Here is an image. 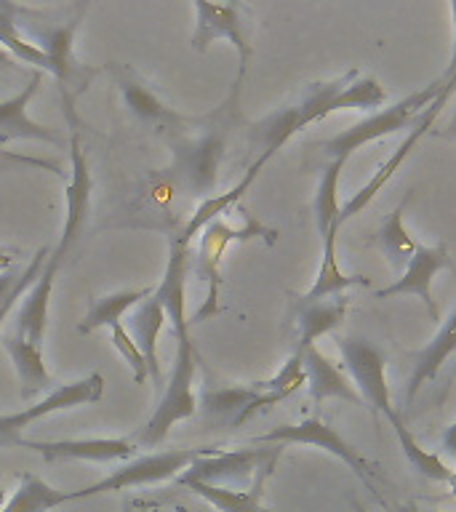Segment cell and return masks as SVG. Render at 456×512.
I'll list each match as a JSON object with an SVG mask.
<instances>
[{
    "label": "cell",
    "mask_w": 456,
    "mask_h": 512,
    "mask_svg": "<svg viewBox=\"0 0 456 512\" xmlns=\"http://www.w3.org/2000/svg\"><path fill=\"white\" fill-rule=\"evenodd\" d=\"M240 86L243 80L235 78L230 94L203 123L195 136H176L174 155H171V168L168 174L182 190L198 195V198H211L216 195V182H219V168H222L227 142H230L232 128L240 123Z\"/></svg>",
    "instance_id": "6da1fadb"
},
{
    "label": "cell",
    "mask_w": 456,
    "mask_h": 512,
    "mask_svg": "<svg viewBox=\"0 0 456 512\" xmlns=\"http://www.w3.org/2000/svg\"><path fill=\"white\" fill-rule=\"evenodd\" d=\"M198 254L192 256V272L195 278H200L206 283V299L198 307V312H192L190 326L195 323H203V320L214 318L219 312V291H222V259L227 254V248L232 243H246V240L262 238L267 243H275L278 240V232L264 227L262 222H256L254 216L243 211V224L240 227H232L224 219H214V222L203 227V232L198 235Z\"/></svg>",
    "instance_id": "7a4b0ae2"
},
{
    "label": "cell",
    "mask_w": 456,
    "mask_h": 512,
    "mask_svg": "<svg viewBox=\"0 0 456 512\" xmlns=\"http://www.w3.org/2000/svg\"><path fill=\"white\" fill-rule=\"evenodd\" d=\"M440 88H443V80H432L414 94L398 99L392 107H384V110L352 123L350 128H344L326 142H318V147L328 160H350L360 147L384 139V136L398 134V131H406V128H414L419 115L438 99Z\"/></svg>",
    "instance_id": "3957f363"
},
{
    "label": "cell",
    "mask_w": 456,
    "mask_h": 512,
    "mask_svg": "<svg viewBox=\"0 0 456 512\" xmlns=\"http://www.w3.org/2000/svg\"><path fill=\"white\" fill-rule=\"evenodd\" d=\"M176 342L174 366H171V376L163 384L160 392V403L155 408V414L147 419L142 432L136 435V443L142 446H158L168 438V432L176 422L190 419L198 411V400H195V368H198V355H195V344H192L190 334L179 336Z\"/></svg>",
    "instance_id": "277c9868"
},
{
    "label": "cell",
    "mask_w": 456,
    "mask_h": 512,
    "mask_svg": "<svg viewBox=\"0 0 456 512\" xmlns=\"http://www.w3.org/2000/svg\"><path fill=\"white\" fill-rule=\"evenodd\" d=\"M219 448L200 446V448H168V451H158L150 456H136L128 464L112 470L107 478L96 480L91 486L78 488L75 496L78 499H88V496L102 494V491H123V488L134 486H150V483H160V480L179 478L182 472H187L192 464L203 459V456L216 454Z\"/></svg>",
    "instance_id": "5b68a950"
},
{
    "label": "cell",
    "mask_w": 456,
    "mask_h": 512,
    "mask_svg": "<svg viewBox=\"0 0 456 512\" xmlns=\"http://www.w3.org/2000/svg\"><path fill=\"white\" fill-rule=\"evenodd\" d=\"M336 347L342 352L344 368L350 374L352 387L358 390L371 414L387 416V422L398 419V411L392 408V395L387 387V360L384 352L360 336H336Z\"/></svg>",
    "instance_id": "8992f818"
},
{
    "label": "cell",
    "mask_w": 456,
    "mask_h": 512,
    "mask_svg": "<svg viewBox=\"0 0 456 512\" xmlns=\"http://www.w3.org/2000/svg\"><path fill=\"white\" fill-rule=\"evenodd\" d=\"M195 30L190 46L195 51H206L216 40H227L238 51V80H246L248 64L254 59V46L248 38L246 14L243 3H206L195 0Z\"/></svg>",
    "instance_id": "52a82bcc"
},
{
    "label": "cell",
    "mask_w": 456,
    "mask_h": 512,
    "mask_svg": "<svg viewBox=\"0 0 456 512\" xmlns=\"http://www.w3.org/2000/svg\"><path fill=\"white\" fill-rule=\"evenodd\" d=\"M251 443H254V446L256 443H259V446H288V443H296V446L320 448V451H326V454H334L336 459H342V462L347 464L371 491H376L374 478H371V472L374 470L368 467V462L360 456L358 448L352 446V443H347V440L336 432V427L323 422L320 416H310V419H304V422L299 424H280L275 430L251 438Z\"/></svg>",
    "instance_id": "ba28073f"
},
{
    "label": "cell",
    "mask_w": 456,
    "mask_h": 512,
    "mask_svg": "<svg viewBox=\"0 0 456 512\" xmlns=\"http://www.w3.org/2000/svg\"><path fill=\"white\" fill-rule=\"evenodd\" d=\"M104 395V376L102 374H88L78 382L62 384L51 390L43 400L32 403V406L16 411V414L0 416V448L19 446L22 443V432L30 430L32 424L46 419V416L56 414V411H67V408H80L91 406L96 400H102Z\"/></svg>",
    "instance_id": "9c48e42d"
},
{
    "label": "cell",
    "mask_w": 456,
    "mask_h": 512,
    "mask_svg": "<svg viewBox=\"0 0 456 512\" xmlns=\"http://www.w3.org/2000/svg\"><path fill=\"white\" fill-rule=\"evenodd\" d=\"M280 446L272 448H243V451H216L211 456H203L192 464L190 470L182 472L176 483L182 480H198V483H211V486H246L256 478H267L278 462Z\"/></svg>",
    "instance_id": "30bf717a"
},
{
    "label": "cell",
    "mask_w": 456,
    "mask_h": 512,
    "mask_svg": "<svg viewBox=\"0 0 456 512\" xmlns=\"http://www.w3.org/2000/svg\"><path fill=\"white\" fill-rule=\"evenodd\" d=\"M70 163H72V176L67 190H64V227L62 238H59V246L51 248V256L56 262H64V256L70 254V248L78 243V238L86 230L88 214H91V190H94V179H91V171H88L86 152H83V144H80V136H70Z\"/></svg>",
    "instance_id": "8fae6325"
},
{
    "label": "cell",
    "mask_w": 456,
    "mask_h": 512,
    "mask_svg": "<svg viewBox=\"0 0 456 512\" xmlns=\"http://www.w3.org/2000/svg\"><path fill=\"white\" fill-rule=\"evenodd\" d=\"M454 262H451V256H448L446 243L440 240L438 246H416V254L411 256V262L406 264V270L400 275L395 283H390L387 288H379L376 291V299H387V296L395 294H408L416 296V299H422V304L427 307V315L430 320L440 323V310L435 299H432V278L438 275L440 270H451Z\"/></svg>",
    "instance_id": "7c38bea8"
},
{
    "label": "cell",
    "mask_w": 456,
    "mask_h": 512,
    "mask_svg": "<svg viewBox=\"0 0 456 512\" xmlns=\"http://www.w3.org/2000/svg\"><path fill=\"white\" fill-rule=\"evenodd\" d=\"M112 78H115V86H118L123 102L136 120H142L144 126L158 128V131H171L174 136L184 134V126L190 120L160 102L158 94L147 86V80L139 72L126 67V64H118V67H112Z\"/></svg>",
    "instance_id": "4fadbf2b"
},
{
    "label": "cell",
    "mask_w": 456,
    "mask_h": 512,
    "mask_svg": "<svg viewBox=\"0 0 456 512\" xmlns=\"http://www.w3.org/2000/svg\"><path fill=\"white\" fill-rule=\"evenodd\" d=\"M19 448L38 451L46 462H131L136 443L128 438H72V440H24Z\"/></svg>",
    "instance_id": "5bb4252c"
},
{
    "label": "cell",
    "mask_w": 456,
    "mask_h": 512,
    "mask_svg": "<svg viewBox=\"0 0 456 512\" xmlns=\"http://www.w3.org/2000/svg\"><path fill=\"white\" fill-rule=\"evenodd\" d=\"M190 270V246L182 243V240L171 238L166 272L155 286V299L163 304L166 320H171V336L174 339L190 334V318H187V275H190Z\"/></svg>",
    "instance_id": "9a60e30c"
},
{
    "label": "cell",
    "mask_w": 456,
    "mask_h": 512,
    "mask_svg": "<svg viewBox=\"0 0 456 512\" xmlns=\"http://www.w3.org/2000/svg\"><path fill=\"white\" fill-rule=\"evenodd\" d=\"M88 11L86 6L75 8V14L67 16L59 24H46V27H32V43L46 54L48 64H51V75L59 80V86L64 91V99L70 102V86L78 72H83L75 64V54H72V43H75V32H78L80 22Z\"/></svg>",
    "instance_id": "2e32d148"
},
{
    "label": "cell",
    "mask_w": 456,
    "mask_h": 512,
    "mask_svg": "<svg viewBox=\"0 0 456 512\" xmlns=\"http://www.w3.org/2000/svg\"><path fill=\"white\" fill-rule=\"evenodd\" d=\"M440 110H443V107H440L438 102H432L430 107H427V110H424L422 115H419V120H416V126L411 128V134H408L406 139H403V142H400L398 147H395V152H392L390 158L384 160L382 166L376 168L374 176H371V179H368V182L363 184V187H360V190L355 192V195H352L350 200H347V203H344L342 211H339V224H344V222H347V219H352V216H358L360 211H363V208H366L368 203H371V200H374L376 195H379V190H382L384 184L390 182L392 176H395V171H398V168L403 166V160H406L408 155H411V150H414L416 144L422 142V136L427 134V131H430V126H432V123H435V118H438Z\"/></svg>",
    "instance_id": "e0dca14e"
},
{
    "label": "cell",
    "mask_w": 456,
    "mask_h": 512,
    "mask_svg": "<svg viewBox=\"0 0 456 512\" xmlns=\"http://www.w3.org/2000/svg\"><path fill=\"white\" fill-rule=\"evenodd\" d=\"M62 262H56L54 256L48 254L46 267L38 275V280L27 288V294L22 296V304L16 310L14 318V334L27 339L30 344H43L48 326V307H51V294H54L56 272H59Z\"/></svg>",
    "instance_id": "ac0fdd59"
},
{
    "label": "cell",
    "mask_w": 456,
    "mask_h": 512,
    "mask_svg": "<svg viewBox=\"0 0 456 512\" xmlns=\"http://www.w3.org/2000/svg\"><path fill=\"white\" fill-rule=\"evenodd\" d=\"M40 83H43V70H32L30 83L14 94L11 99L0 102V142H11V139H38L48 144H64V139L48 126H40L30 118L32 96L38 94Z\"/></svg>",
    "instance_id": "d6986e66"
},
{
    "label": "cell",
    "mask_w": 456,
    "mask_h": 512,
    "mask_svg": "<svg viewBox=\"0 0 456 512\" xmlns=\"http://www.w3.org/2000/svg\"><path fill=\"white\" fill-rule=\"evenodd\" d=\"M302 363L315 406L326 403V400H344V403H352V406H366L358 390L352 387L350 376H344L342 368H336L318 347H307L302 352Z\"/></svg>",
    "instance_id": "ffe728a7"
},
{
    "label": "cell",
    "mask_w": 456,
    "mask_h": 512,
    "mask_svg": "<svg viewBox=\"0 0 456 512\" xmlns=\"http://www.w3.org/2000/svg\"><path fill=\"white\" fill-rule=\"evenodd\" d=\"M166 310H163V304L155 299V291L152 296H147L144 302H139L128 315V326L131 331L128 334L134 336L136 347L142 350L144 363H147V371H150L152 384L163 392V368H160L158 360V336L160 331L166 328Z\"/></svg>",
    "instance_id": "44dd1931"
},
{
    "label": "cell",
    "mask_w": 456,
    "mask_h": 512,
    "mask_svg": "<svg viewBox=\"0 0 456 512\" xmlns=\"http://www.w3.org/2000/svg\"><path fill=\"white\" fill-rule=\"evenodd\" d=\"M270 398L256 390L254 384H238V387H216V390L203 392V411L211 419H219V422L230 424V427H238L246 419L262 411V408H270Z\"/></svg>",
    "instance_id": "7402d4cb"
},
{
    "label": "cell",
    "mask_w": 456,
    "mask_h": 512,
    "mask_svg": "<svg viewBox=\"0 0 456 512\" xmlns=\"http://www.w3.org/2000/svg\"><path fill=\"white\" fill-rule=\"evenodd\" d=\"M451 355H456V310L448 315V320H443V326L435 334V339L427 347H422V350L411 355L414 371H411L406 384V406H414L416 395L424 387V382L435 379L440 368H443V363Z\"/></svg>",
    "instance_id": "603a6c76"
},
{
    "label": "cell",
    "mask_w": 456,
    "mask_h": 512,
    "mask_svg": "<svg viewBox=\"0 0 456 512\" xmlns=\"http://www.w3.org/2000/svg\"><path fill=\"white\" fill-rule=\"evenodd\" d=\"M302 115L294 102L283 104L275 112H270L267 118L256 120L251 131H248V142L256 152V163L267 166V160L283 147L294 134L302 131Z\"/></svg>",
    "instance_id": "cb8c5ba5"
},
{
    "label": "cell",
    "mask_w": 456,
    "mask_h": 512,
    "mask_svg": "<svg viewBox=\"0 0 456 512\" xmlns=\"http://www.w3.org/2000/svg\"><path fill=\"white\" fill-rule=\"evenodd\" d=\"M347 296H334L323 302H310L296 307V350L304 352L307 347H315L320 336L331 334L344 323L347 315Z\"/></svg>",
    "instance_id": "d4e9b609"
},
{
    "label": "cell",
    "mask_w": 456,
    "mask_h": 512,
    "mask_svg": "<svg viewBox=\"0 0 456 512\" xmlns=\"http://www.w3.org/2000/svg\"><path fill=\"white\" fill-rule=\"evenodd\" d=\"M262 168H264L262 163H256L254 160V163L248 166L246 176H243V179H240V182L235 184L232 190L219 192V195H211V198L200 200V206L192 211V216L187 219V224H184L182 230L176 232V240H182V243L192 246V240L198 238L200 232H203V227H208V224L214 222V219H222V216L227 214V211H230V208L235 206V203H238L243 195H246L248 187L254 184V179L259 176V171H262Z\"/></svg>",
    "instance_id": "484cf974"
},
{
    "label": "cell",
    "mask_w": 456,
    "mask_h": 512,
    "mask_svg": "<svg viewBox=\"0 0 456 512\" xmlns=\"http://www.w3.org/2000/svg\"><path fill=\"white\" fill-rule=\"evenodd\" d=\"M336 232L339 227L334 230H328L323 235V256H320V267H318V275H315V283L307 294L299 296V302L302 304H310V302H323V299H334V296H342L344 288L350 286H368V278L363 275H344L339 270V262H336Z\"/></svg>",
    "instance_id": "4316f807"
},
{
    "label": "cell",
    "mask_w": 456,
    "mask_h": 512,
    "mask_svg": "<svg viewBox=\"0 0 456 512\" xmlns=\"http://www.w3.org/2000/svg\"><path fill=\"white\" fill-rule=\"evenodd\" d=\"M3 347H6L8 358H11L16 368V376L22 382L24 398H32V395H38L43 390H51L54 379H51V371L43 363V350H40L38 344H30L27 339L11 331V334L3 336Z\"/></svg>",
    "instance_id": "83f0119b"
},
{
    "label": "cell",
    "mask_w": 456,
    "mask_h": 512,
    "mask_svg": "<svg viewBox=\"0 0 456 512\" xmlns=\"http://www.w3.org/2000/svg\"><path fill=\"white\" fill-rule=\"evenodd\" d=\"M70 502H78L75 491H59V488L48 486L46 480L38 478V475L24 472L22 483L14 491V496L0 507V512H51Z\"/></svg>",
    "instance_id": "f1b7e54d"
},
{
    "label": "cell",
    "mask_w": 456,
    "mask_h": 512,
    "mask_svg": "<svg viewBox=\"0 0 456 512\" xmlns=\"http://www.w3.org/2000/svg\"><path fill=\"white\" fill-rule=\"evenodd\" d=\"M408 198H411V195H406L403 203H400L395 211H390V214L384 216L382 227L376 232V246H379V251H382L392 270L400 272L406 270V264L411 262V256L416 254V246H419V243L408 235L406 224H403V211H406Z\"/></svg>",
    "instance_id": "f546056e"
},
{
    "label": "cell",
    "mask_w": 456,
    "mask_h": 512,
    "mask_svg": "<svg viewBox=\"0 0 456 512\" xmlns=\"http://www.w3.org/2000/svg\"><path fill=\"white\" fill-rule=\"evenodd\" d=\"M19 16H22V6L0 0V48L14 56V59H19V62L32 64L35 70L51 72L46 54L19 32Z\"/></svg>",
    "instance_id": "4dcf8cb0"
},
{
    "label": "cell",
    "mask_w": 456,
    "mask_h": 512,
    "mask_svg": "<svg viewBox=\"0 0 456 512\" xmlns=\"http://www.w3.org/2000/svg\"><path fill=\"white\" fill-rule=\"evenodd\" d=\"M264 475L254 480V486L248 491H238V488L227 486H211V483H198V480H182L179 486L190 488L192 494H198L200 499H206L208 504H214L216 510L222 512H267L262 507V486Z\"/></svg>",
    "instance_id": "1f68e13d"
},
{
    "label": "cell",
    "mask_w": 456,
    "mask_h": 512,
    "mask_svg": "<svg viewBox=\"0 0 456 512\" xmlns=\"http://www.w3.org/2000/svg\"><path fill=\"white\" fill-rule=\"evenodd\" d=\"M347 166V160H328L323 174H320L318 190H315V200H312V216H315V227L318 235L323 238L328 230L342 227L339 224V182H342V171Z\"/></svg>",
    "instance_id": "d6a6232c"
},
{
    "label": "cell",
    "mask_w": 456,
    "mask_h": 512,
    "mask_svg": "<svg viewBox=\"0 0 456 512\" xmlns=\"http://www.w3.org/2000/svg\"><path fill=\"white\" fill-rule=\"evenodd\" d=\"M155 288H136V291H118V294L102 296L91 304L86 318L78 323V334H94L96 328H115L126 312H131L139 302L152 296Z\"/></svg>",
    "instance_id": "836d02e7"
},
{
    "label": "cell",
    "mask_w": 456,
    "mask_h": 512,
    "mask_svg": "<svg viewBox=\"0 0 456 512\" xmlns=\"http://www.w3.org/2000/svg\"><path fill=\"white\" fill-rule=\"evenodd\" d=\"M392 430H395V438H398L408 464H411L419 475H424L427 480H435V483H451L454 470H451V467H448L438 454H432V451L419 446V440L414 438V432L408 430L406 424H403V416H398V419L392 422Z\"/></svg>",
    "instance_id": "e575fe53"
},
{
    "label": "cell",
    "mask_w": 456,
    "mask_h": 512,
    "mask_svg": "<svg viewBox=\"0 0 456 512\" xmlns=\"http://www.w3.org/2000/svg\"><path fill=\"white\" fill-rule=\"evenodd\" d=\"M387 94H384V88L379 86V80L376 78H355L352 83L339 91V94L328 102L326 107V118L331 112L339 110H371V107H382Z\"/></svg>",
    "instance_id": "d590c367"
},
{
    "label": "cell",
    "mask_w": 456,
    "mask_h": 512,
    "mask_svg": "<svg viewBox=\"0 0 456 512\" xmlns=\"http://www.w3.org/2000/svg\"><path fill=\"white\" fill-rule=\"evenodd\" d=\"M256 390L270 398V403H280L286 400L288 395H294L302 384H307V376H304V363H302V352H291V358L283 363L278 374L272 379H264V382H251Z\"/></svg>",
    "instance_id": "8d00e7d4"
},
{
    "label": "cell",
    "mask_w": 456,
    "mask_h": 512,
    "mask_svg": "<svg viewBox=\"0 0 456 512\" xmlns=\"http://www.w3.org/2000/svg\"><path fill=\"white\" fill-rule=\"evenodd\" d=\"M48 254H51V248H40L38 254L32 256L27 267H22V270L0 272V310H3L19 291L30 288L32 283L38 280V275L43 272V267H46Z\"/></svg>",
    "instance_id": "74e56055"
},
{
    "label": "cell",
    "mask_w": 456,
    "mask_h": 512,
    "mask_svg": "<svg viewBox=\"0 0 456 512\" xmlns=\"http://www.w3.org/2000/svg\"><path fill=\"white\" fill-rule=\"evenodd\" d=\"M110 339L112 347L120 352V358L126 360L128 368H131V374H134L136 384H144L150 379V371H147V363H144L142 350L136 347L134 336L128 334V328L123 323H118L115 328H110Z\"/></svg>",
    "instance_id": "f35d334b"
},
{
    "label": "cell",
    "mask_w": 456,
    "mask_h": 512,
    "mask_svg": "<svg viewBox=\"0 0 456 512\" xmlns=\"http://www.w3.org/2000/svg\"><path fill=\"white\" fill-rule=\"evenodd\" d=\"M0 160H6V163H16V166L43 168V171H51V174L62 176V171H59V166H56V163H48V160H40V158H30V155H19V152L0 150Z\"/></svg>",
    "instance_id": "ab89813d"
},
{
    "label": "cell",
    "mask_w": 456,
    "mask_h": 512,
    "mask_svg": "<svg viewBox=\"0 0 456 512\" xmlns=\"http://www.w3.org/2000/svg\"><path fill=\"white\" fill-rule=\"evenodd\" d=\"M440 451L451 456V459H456V422L443 432V438H440Z\"/></svg>",
    "instance_id": "60d3db41"
},
{
    "label": "cell",
    "mask_w": 456,
    "mask_h": 512,
    "mask_svg": "<svg viewBox=\"0 0 456 512\" xmlns=\"http://www.w3.org/2000/svg\"><path fill=\"white\" fill-rule=\"evenodd\" d=\"M451 14H454V30H456V0H454V3H451ZM454 75H456V35H454V51H451L448 67H446V72L440 75V80H443V83H448V80L454 78Z\"/></svg>",
    "instance_id": "b9f144b4"
},
{
    "label": "cell",
    "mask_w": 456,
    "mask_h": 512,
    "mask_svg": "<svg viewBox=\"0 0 456 512\" xmlns=\"http://www.w3.org/2000/svg\"><path fill=\"white\" fill-rule=\"evenodd\" d=\"M27 294V288H24V291H19V294L14 296V299H11V302L6 304V307H3V310H0V326H3V323H6L8 320V315H11V310H14V304L16 302H22V296Z\"/></svg>",
    "instance_id": "7bdbcfd3"
},
{
    "label": "cell",
    "mask_w": 456,
    "mask_h": 512,
    "mask_svg": "<svg viewBox=\"0 0 456 512\" xmlns=\"http://www.w3.org/2000/svg\"><path fill=\"white\" fill-rule=\"evenodd\" d=\"M392 512H422L416 504H400V507H390Z\"/></svg>",
    "instance_id": "ee69618b"
},
{
    "label": "cell",
    "mask_w": 456,
    "mask_h": 512,
    "mask_svg": "<svg viewBox=\"0 0 456 512\" xmlns=\"http://www.w3.org/2000/svg\"><path fill=\"white\" fill-rule=\"evenodd\" d=\"M446 136L456 142V110H454V118H451V123L446 126Z\"/></svg>",
    "instance_id": "f6af8a7d"
},
{
    "label": "cell",
    "mask_w": 456,
    "mask_h": 512,
    "mask_svg": "<svg viewBox=\"0 0 456 512\" xmlns=\"http://www.w3.org/2000/svg\"><path fill=\"white\" fill-rule=\"evenodd\" d=\"M14 264V256H6V254H0V272H6L8 267Z\"/></svg>",
    "instance_id": "bcb514c9"
},
{
    "label": "cell",
    "mask_w": 456,
    "mask_h": 512,
    "mask_svg": "<svg viewBox=\"0 0 456 512\" xmlns=\"http://www.w3.org/2000/svg\"><path fill=\"white\" fill-rule=\"evenodd\" d=\"M0 64H6V67H14V56L6 54L3 48H0Z\"/></svg>",
    "instance_id": "7dc6e473"
},
{
    "label": "cell",
    "mask_w": 456,
    "mask_h": 512,
    "mask_svg": "<svg viewBox=\"0 0 456 512\" xmlns=\"http://www.w3.org/2000/svg\"><path fill=\"white\" fill-rule=\"evenodd\" d=\"M352 507H355V512H368L366 507H363V504L358 502V499H352ZM384 507H387V510H390V504H384ZM392 512V510H390Z\"/></svg>",
    "instance_id": "c3c4849f"
},
{
    "label": "cell",
    "mask_w": 456,
    "mask_h": 512,
    "mask_svg": "<svg viewBox=\"0 0 456 512\" xmlns=\"http://www.w3.org/2000/svg\"><path fill=\"white\" fill-rule=\"evenodd\" d=\"M448 486H451V494H448V496H456V472H454V478H451V483H448Z\"/></svg>",
    "instance_id": "681fc988"
},
{
    "label": "cell",
    "mask_w": 456,
    "mask_h": 512,
    "mask_svg": "<svg viewBox=\"0 0 456 512\" xmlns=\"http://www.w3.org/2000/svg\"><path fill=\"white\" fill-rule=\"evenodd\" d=\"M123 512H139V510H136V504H123Z\"/></svg>",
    "instance_id": "f907efd6"
},
{
    "label": "cell",
    "mask_w": 456,
    "mask_h": 512,
    "mask_svg": "<svg viewBox=\"0 0 456 512\" xmlns=\"http://www.w3.org/2000/svg\"><path fill=\"white\" fill-rule=\"evenodd\" d=\"M6 504V494H3V488H0V507Z\"/></svg>",
    "instance_id": "816d5d0a"
},
{
    "label": "cell",
    "mask_w": 456,
    "mask_h": 512,
    "mask_svg": "<svg viewBox=\"0 0 456 512\" xmlns=\"http://www.w3.org/2000/svg\"><path fill=\"white\" fill-rule=\"evenodd\" d=\"M427 512H435V510H427Z\"/></svg>",
    "instance_id": "f5cc1de1"
}]
</instances>
